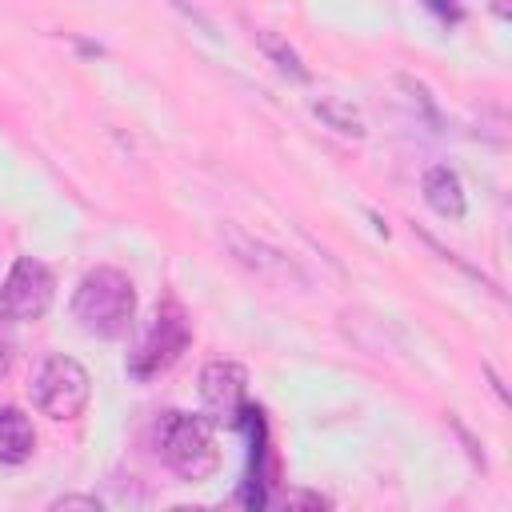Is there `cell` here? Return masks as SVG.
I'll return each instance as SVG.
<instances>
[{"instance_id":"obj_1","label":"cell","mask_w":512,"mask_h":512,"mask_svg":"<svg viewBox=\"0 0 512 512\" xmlns=\"http://www.w3.org/2000/svg\"><path fill=\"white\" fill-rule=\"evenodd\" d=\"M72 316H76L80 332H88L96 340L128 336V328L136 320V288H132V280L112 264H100V268L84 272V280L72 292Z\"/></svg>"},{"instance_id":"obj_2","label":"cell","mask_w":512,"mask_h":512,"mask_svg":"<svg viewBox=\"0 0 512 512\" xmlns=\"http://www.w3.org/2000/svg\"><path fill=\"white\" fill-rule=\"evenodd\" d=\"M156 448L160 460L180 476V480H208L220 468V448L212 436V424L204 416L188 412H164L156 424Z\"/></svg>"},{"instance_id":"obj_3","label":"cell","mask_w":512,"mask_h":512,"mask_svg":"<svg viewBox=\"0 0 512 512\" xmlns=\"http://www.w3.org/2000/svg\"><path fill=\"white\" fill-rule=\"evenodd\" d=\"M188 344H192V328H188L184 308H180L176 300L156 304L148 332L140 336L136 352L128 356V376H132V380H152V376H160L164 368H172V364L184 356Z\"/></svg>"},{"instance_id":"obj_4","label":"cell","mask_w":512,"mask_h":512,"mask_svg":"<svg viewBox=\"0 0 512 512\" xmlns=\"http://www.w3.org/2000/svg\"><path fill=\"white\" fill-rule=\"evenodd\" d=\"M92 400V380L80 360L72 356H48L32 380V404L48 420H76Z\"/></svg>"},{"instance_id":"obj_5","label":"cell","mask_w":512,"mask_h":512,"mask_svg":"<svg viewBox=\"0 0 512 512\" xmlns=\"http://www.w3.org/2000/svg\"><path fill=\"white\" fill-rule=\"evenodd\" d=\"M52 296H56V276L48 272V264L20 256L0 284V320L8 324L40 320L52 308Z\"/></svg>"},{"instance_id":"obj_6","label":"cell","mask_w":512,"mask_h":512,"mask_svg":"<svg viewBox=\"0 0 512 512\" xmlns=\"http://www.w3.org/2000/svg\"><path fill=\"white\" fill-rule=\"evenodd\" d=\"M200 404L212 420L236 424L248 408V372L236 360H212L200 368Z\"/></svg>"},{"instance_id":"obj_7","label":"cell","mask_w":512,"mask_h":512,"mask_svg":"<svg viewBox=\"0 0 512 512\" xmlns=\"http://www.w3.org/2000/svg\"><path fill=\"white\" fill-rule=\"evenodd\" d=\"M424 204H428L436 216H444V220H460V216H464L468 200H464V184H460L456 168L436 164V168L424 172Z\"/></svg>"},{"instance_id":"obj_8","label":"cell","mask_w":512,"mask_h":512,"mask_svg":"<svg viewBox=\"0 0 512 512\" xmlns=\"http://www.w3.org/2000/svg\"><path fill=\"white\" fill-rule=\"evenodd\" d=\"M36 452L32 420L20 408H0V464H24Z\"/></svg>"},{"instance_id":"obj_9","label":"cell","mask_w":512,"mask_h":512,"mask_svg":"<svg viewBox=\"0 0 512 512\" xmlns=\"http://www.w3.org/2000/svg\"><path fill=\"white\" fill-rule=\"evenodd\" d=\"M316 116L328 120V124H332L336 132H344V136H364L360 112H356L352 104H344V100H320V104H316Z\"/></svg>"},{"instance_id":"obj_10","label":"cell","mask_w":512,"mask_h":512,"mask_svg":"<svg viewBox=\"0 0 512 512\" xmlns=\"http://www.w3.org/2000/svg\"><path fill=\"white\" fill-rule=\"evenodd\" d=\"M12 356H16V340H12V332H8V320H0V380H4L8 368H12Z\"/></svg>"},{"instance_id":"obj_11","label":"cell","mask_w":512,"mask_h":512,"mask_svg":"<svg viewBox=\"0 0 512 512\" xmlns=\"http://www.w3.org/2000/svg\"><path fill=\"white\" fill-rule=\"evenodd\" d=\"M52 508H92V512H100V500L96 496H60Z\"/></svg>"},{"instance_id":"obj_12","label":"cell","mask_w":512,"mask_h":512,"mask_svg":"<svg viewBox=\"0 0 512 512\" xmlns=\"http://www.w3.org/2000/svg\"><path fill=\"white\" fill-rule=\"evenodd\" d=\"M284 504H288V508H292V504H316V508H320V504H328V500H324V496H308V492H300V496H288Z\"/></svg>"},{"instance_id":"obj_13","label":"cell","mask_w":512,"mask_h":512,"mask_svg":"<svg viewBox=\"0 0 512 512\" xmlns=\"http://www.w3.org/2000/svg\"><path fill=\"white\" fill-rule=\"evenodd\" d=\"M492 12H496V16H504V20H508V16H512V4H508V0H492Z\"/></svg>"}]
</instances>
